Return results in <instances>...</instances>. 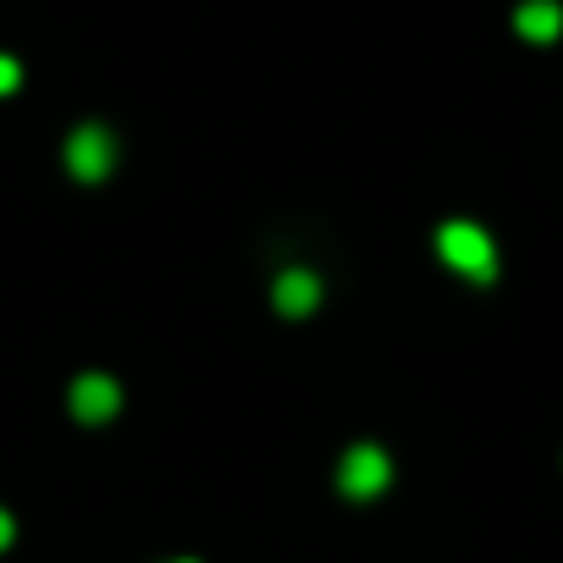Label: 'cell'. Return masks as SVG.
I'll list each match as a JSON object with an SVG mask.
<instances>
[{"instance_id": "obj_1", "label": "cell", "mask_w": 563, "mask_h": 563, "mask_svg": "<svg viewBox=\"0 0 563 563\" xmlns=\"http://www.w3.org/2000/svg\"><path fill=\"white\" fill-rule=\"evenodd\" d=\"M437 254H442L453 271L475 276V282H492V276H497V249H492V238H486L475 221H448V227L437 232Z\"/></svg>"}, {"instance_id": "obj_3", "label": "cell", "mask_w": 563, "mask_h": 563, "mask_svg": "<svg viewBox=\"0 0 563 563\" xmlns=\"http://www.w3.org/2000/svg\"><path fill=\"white\" fill-rule=\"evenodd\" d=\"M382 481H387V459L371 453V448H360V453L349 459V486H354V492H376Z\"/></svg>"}, {"instance_id": "obj_2", "label": "cell", "mask_w": 563, "mask_h": 563, "mask_svg": "<svg viewBox=\"0 0 563 563\" xmlns=\"http://www.w3.org/2000/svg\"><path fill=\"white\" fill-rule=\"evenodd\" d=\"M514 34L530 45H552L563 34V0H519L514 7Z\"/></svg>"}]
</instances>
